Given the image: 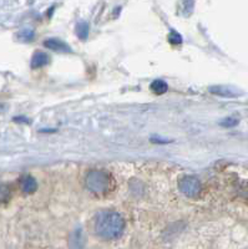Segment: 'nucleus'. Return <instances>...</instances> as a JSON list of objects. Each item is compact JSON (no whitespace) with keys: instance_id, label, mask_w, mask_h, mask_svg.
Wrapping results in <instances>:
<instances>
[{"instance_id":"obj_4","label":"nucleus","mask_w":248,"mask_h":249,"mask_svg":"<svg viewBox=\"0 0 248 249\" xmlns=\"http://www.w3.org/2000/svg\"><path fill=\"white\" fill-rule=\"evenodd\" d=\"M210 91L214 95H218L221 97H237L240 96L241 92L237 89L232 88V86H225V85H217L211 86Z\"/></svg>"},{"instance_id":"obj_6","label":"nucleus","mask_w":248,"mask_h":249,"mask_svg":"<svg viewBox=\"0 0 248 249\" xmlns=\"http://www.w3.org/2000/svg\"><path fill=\"white\" fill-rule=\"evenodd\" d=\"M44 46L53 51H57V53H70L71 51L70 46H69L68 44L64 43V41L60 39H55V37L45 40V41H44Z\"/></svg>"},{"instance_id":"obj_9","label":"nucleus","mask_w":248,"mask_h":249,"mask_svg":"<svg viewBox=\"0 0 248 249\" xmlns=\"http://www.w3.org/2000/svg\"><path fill=\"white\" fill-rule=\"evenodd\" d=\"M150 89L153 90V92L157 93V95H162V93L166 92L169 86H167V84L164 80H155V81L150 85Z\"/></svg>"},{"instance_id":"obj_10","label":"nucleus","mask_w":248,"mask_h":249,"mask_svg":"<svg viewBox=\"0 0 248 249\" xmlns=\"http://www.w3.org/2000/svg\"><path fill=\"white\" fill-rule=\"evenodd\" d=\"M12 197V190L5 183H0V203H5Z\"/></svg>"},{"instance_id":"obj_7","label":"nucleus","mask_w":248,"mask_h":249,"mask_svg":"<svg viewBox=\"0 0 248 249\" xmlns=\"http://www.w3.org/2000/svg\"><path fill=\"white\" fill-rule=\"evenodd\" d=\"M49 64V56L42 53V51H37L31 59V68L33 69H40L42 66H45Z\"/></svg>"},{"instance_id":"obj_5","label":"nucleus","mask_w":248,"mask_h":249,"mask_svg":"<svg viewBox=\"0 0 248 249\" xmlns=\"http://www.w3.org/2000/svg\"><path fill=\"white\" fill-rule=\"evenodd\" d=\"M19 187L21 192L26 193V195H30V193H34L38 190V183L34 177L25 175L23 177H20Z\"/></svg>"},{"instance_id":"obj_2","label":"nucleus","mask_w":248,"mask_h":249,"mask_svg":"<svg viewBox=\"0 0 248 249\" xmlns=\"http://www.w3.org/2000/svg\"><path fill=\"white\" fill-rule=\"evenodd\" d=\"M86 187L90 192L96 193V195H101L109 190L110 186V178L106 172L99 170H94L86 175Z\"/></svg>"},{"instance_id":"obj_13","label":"nucleus","mask_w":248,"mask_h":249,"mask_svg":"<svg viewBox=\"0 0 248 249\" xmlns=\"http://www.w3.org/2000/svg\"><path fill=\"white\" fill-rule=\"evenodd\" d=\"M169 40L173 44H180L181 41H182V37H181L176 31H172L171 34L169 35Z\"/></svg>"},{"instance_id":"obj_3","label":"nucleus","mask_w":248,"mask_h":249,"mask_svg":"<svg viewBox=\"0 0 248 249\" xmlns=\"http://www.w3.org/2000/svg\"><path fill=\"white\" fill-rule=\"evenodd\" d=\"M178 188L185 196L195 198L201 192V182L193 176H183L178 181Z\"/></svg>"},{"instance_id":"obj_11","label":"nucleus","mask_w":248,"mask_h":249,"mask_svg":"<svg viewBox=\"0 0 248 249\" xmlns=\"http://www.w3.org/2000/svg\"><path fill=\"white\" fill-rule=\"evenodd\" d=\"M76 34L81 40H85L89 35V25L86 23H79L76 26Z\"/></svg>"},{"instance_id":"obj_8","label":"nucleus","mask_w":248,"mask_h":249,"mask_svg":"<svg viewBox=\"0 0 248 249\" xmlns=\"http://www.w3.org/2000/svg\"><path fill=\"white\" fill-rule=\"evenodd\" d=\"M84 248V237L81 230H75L70 237V249Z\"/></svg>"},{"instance_id":"obj_1","label":"nucleus","mask_w":248,"mask_h":249,"mask_svg":"<svg viewBox=\"0 0 248 249\" xmlns=\"http://www.w3.org/2000/svg\"><path fill=\"white\" fill-rule=\"evenodd\" d=\"M96 234L102 239H116L124 233V218L114 211H101L94 221Z\"/></svg>"},{"instance_id":"obj_12","label":"nucleus","mask_w":248,"mask_h":249,"mask_svg":"<svg viewBox=\"0 0 248 249\" xmlns=\"http://www.w3.org/2000/svg\"><path fill=\"white\" fill-rule=\"evenodd\" d=\"M237 124H238V120L234 119V117H227L223 121H221V126H223V127H233Z\"/></svg>"}]
</instances>
